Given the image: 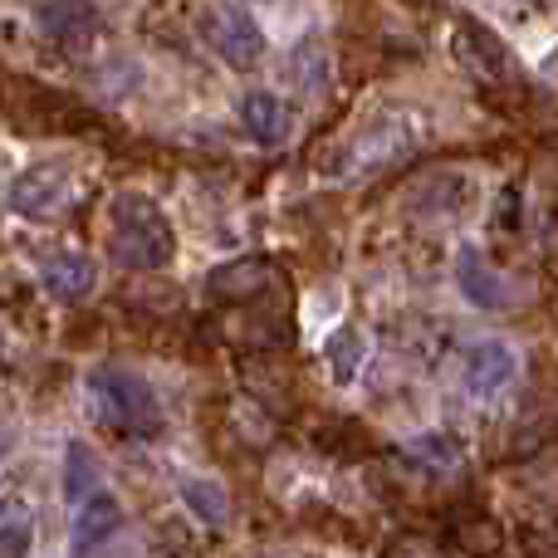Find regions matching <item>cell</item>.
<instances>
[{"mask_svg":"<svg viewBox=\"0 0 558 558\" xmlns=\"http://www.w3.org/2000/svg\"><path fill=\"white\" fill-rule=\"evenodd\" d=\"M461 377H465V392L471 397H500L505 387L520 377V353H514L505 338H485V343H475L471 353H465V367H461Z\"/></svg>","mask_w":558,"mask_h":558,"instance_id":"cell-5","label":"cell"},{"mask_svg":"<svg viewBox=\"0 0 558 558\" xmlns=\"http://www.w3.org/2000/svg\"><path fill=\"white\" fill-rule=\"evenodd\" d=\"M39 284L49 289V299L59 304H78V299L94 294L98 284V265L78 251H59V255H45L39 260Z\"/></svg>","mask_w":558,"mask_h":558,"instance_id":"cell-7","label":"cell"},{"mask_svg":"<svg viewBox=\"0 0 558 558\" xmlns=\"http://www.w3.org/2000/svg\"><path fill=\"white\" fill-rule=\"evenodd\" d=\"M35 25L49 45L59 49H84L98 35V10L94 0H45L35 10Z\"/></svg>","mask_w":558,"mask_h":558,"instance_id":"cell-6","label":"cell"},{"mask_svg":"<svg viewBox=\"0 0 558 558\" xmlns=\"http://www.w3.org/2000/svg\"><path fill=\"white\" fill-rule=\"evenodd\" d=\"M88 397H94L98 416H104L113 432L128 436H157L162 432V402H157L153 383L133 367L104 363L88 373Z\"/></svg>","mask_w":558,"mask_h":558,"instance_id":"cell-2","label":"cell"},{"mask_svg":"<svg viewBox=\"0 0 558 558\" xmlns=\"http://www.w3.org/2000/svg\"><path fill=\"white\" fill-rule=\"evenodd\" d=\"M108 255L123 270H162L177 255V235L153 196L118 192L108 206Z\"/></svg>","mask_w":558,"mask_h":558,"instance_id":"cell-1","label":"cell"},{"mask_svg":"<svg viewBox=\"0 0 558 558\" xmlns=\"http://www.w3.org/2000/svg\"><path fill=\"white\" fill-rule=\"evenodd\" d=\"M64 196H69V167L54 162V157L29 162L25 172H15L10 177V186H5V206L15 216H29V221L54 216L59 206H64Z\"/></svg>","mask_w":558,"mask_h":558,"instance_id":"cell-4","label":"cell"},{"mask_svg":"<svg viewBox=\"0 0 558 558\" xmlns=\"http://www.w3.org/2000/svg\"><path fill=\"white\" fill-rule=\"evenodd\" d=\"M412 456H426L432 465H441V471H451V465H461V441L446 432H426L412 441Z\"/></svg>","mask_w":558,"mask_h":558,"instance_id":"cell-16","label":"cell"},{"mask_svg":"<svg viewBox=\"0 0 558 558\" xmlns=\"http://www.w3.org/2000/svg\"><path fill=\"white\" fill-rule=\"evenodd\" d=\"M59 490L69 505H84L88 495L104 490V471L94 461V446L88 441H69L64 446V475H59Z\"/></svg>","mask_w":558,"mask_h":558,"instance_id":"cell-13","label":"cell"},{"mask_svg":"<svg viewBox=\"0 0 558 558\" xmlns=\"http://www.w3.org/2000/svg\"><path fill=\"white\" fill-rule=\"evenodd\" d=\"M270 279H275L270 260H260V255H241V260L211 270L206 289H211L216 299H226V304H245V299H260V289L270 284Z\"/></svg>","mask_w":558,"mask_h":558,"instance_id":"cell-11","label":"cell"},{"mask_svg":"<svg viewBox=\"0 0 558 558\" xmlns=\"http://www.w3.org/2000/svg\"><path fill=\"white\" fill-rule=\"evenodd\" d=\"M206 39L211 49L235 69V74H255L265 59V29L245 5H221L206 20Z\"/></svg>","mask_w":558,"mask_h":558,"instance_id":"cell-3","label":"cell"},{"mask_svg":"<svg viewBox=\"0 0 558 558\" xmlns=\"http://www.w3.org/2000/svg\"><path fill=\"white\" fill-rule=\"evenodd\" d=\"M241 128L251 133V143L279 147L289 137V104L270 88H255V94L241 98Z\"/></svg>","mask_w":558,"mask_h":558,"instance_id":"cell-10","label":"cell"},{"mask_svg":"<svg viewBox=\"0 0 558 558\" xmlns=\"http://www.w3.org/2000/svg\"><path fill=\"white\" fill-rule=\"evenodd\" d=\"M363 357H367V343H363V333H357L353 324H343V328H333V333H328L324 363H328V377H333L338 387H353L357 383V367H363Z\"/></svg>","mask_w":558,"mask_h":558,"instance_id":"cell-14","label":"cell"},{"mask_svg":"<svg viewBox=\"0 0 558 558\" xmlns=\"http://www.w3.org/2000/svg\"><path fill=\"white\" fill-rule=\"evenodd\" d=\"M10 441H15V432H10L5 422H0V461H5V451H10Z\"/></svg>","mask_w":558,"mask_h":558,"instance_id":"cell-17","label":"cell"},{"mask_svg":"<svg viewBox=\"0 0 558 558\" xmlns=\"http://www.w3.org/2000/svg\"><path fill=\"white\" fill-rule=\"evenodd\" d=\"M128 524V510L113 490H98L78 505V520H74V549L88 554V549H104L118 530Z\"/></svg>","mask_w":558,"mask_h":558,"instance_id":"cell-9","label":"cell"},{"mask_svg":"<svg viewBox=\"0 0 558 558\" xmlns=\"http://www.w3.org/2000/svg\"><path fill=\"white\" fill-rule=\"evenodd\" d=\"M177 495H182V510L192 514V520H202L206 530H216V524L231 520V495H226L221 481H206V475H186V481L177 485Z\"/></svg>","mask_w":558,"mask_h":558,"instance_id":"cell-12","label":"cell"},{"mask_svg":"<svg viewBox=\"0 0 558 558\" xmlns=\"http://www.w3.org/2000/svg\"><path fill=\"white\" fill-rule=\"evenodd\" d=\"M456 289L465 294V304L475 308H505L510 304V284L505 275H495V265H485V255L475 245H461L456 255Z\"/></svg>","mask_w":558,"mask_h":558,"instance_id":"cell-8","label":"cell"},{"mask_svg":"<svg viewBox=\"0 0 558 558\" xmlns=\"http://www.w3.org/2000/svg\"><path fill=\"white\" fill-rule=\"evenodd\" d=\"M29 539H35V514L15 495H5L0 500V558H25Z\"/></svg>","mask_w":558,"mask_h":558,"instance_id":"cell-15","label":"cell"}]
</instances>
